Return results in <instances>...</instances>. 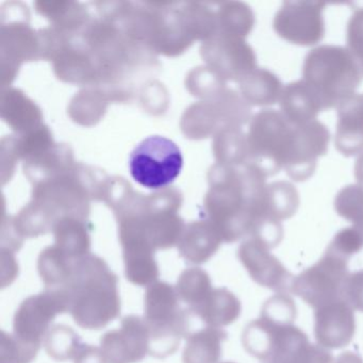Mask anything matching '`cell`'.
Segmentation results:
<instances>
[{
	"label": "cell",
	"mask_w": 363,
	"mask_h": 363,
	"mask_svg": "<svg viewBox=\"0 0 363 363\" xmlns=\"http://www.w3.org/2000/svg\"><path fill=\"white\" fill-rule=\"evenodd\" d=\"M279 105L280 112L295 126L312 122L320 112L325 111L324 105L315 91L303 79L284 86Z\"/></svg>",
	"instance_id": "obj_17"
},
{
	"label": "cell",
	"mask_w": 363,
	"mask_h": 363,
	"mask_svg": "<svg viewBox=\"0 0 363 363\" xmlns=\"http://www.w3.org/2000/svg\"><path fill=\"white\" fill-rule=\"evenodd\" d=\"M211 190L206 199L208 220L225 243L248 237L267 177L254 165L218 164L212 169Z\"/></svg>",
	"instance_id": "obj_1"
},
{
	"label": "cell",
	"mask_w": 363,
	"mask_h": 363,
	"mask_svg": "<svg viewBox=\"0 0 363 363\" xmlns=\"http://www.w3.org/2000/svg\"><path fill=\"white\" fill-rule=\"evenodd\" d=\"M84 344L72 327L63 324L52 326L44 339L46 352L56 361L74 360Z\"/></svg>",
	"instance_id": "obj_27"
},
{
	"label": "cell",
	"mask_w": 363,
	"mask_h": 363,
	"mask_svg": "<svg viewBox=\"0 0 363 363\" xmlns=\"http://www.w3.org/2000/svg\"><path fill=\"white\" fill-rule=\"evenodd\" d=\"M223 363H235V362H230V361H228V362H223Z\"/></svg>",
	"instance_id": "obj_38"
},
{
	"label": "cell",
	"mask_w": 363,
	"mask_h": 363,
	"mask_svg": "<svg viewBox=\"0 0 363 363\" xmlns=\"http://www.w3.org/2000/svg\"><path fill=\"white\" fill-rule=\"evenodd\" d=\"M214 152L220 164L240 167L250 162L247 135L241 127L223 128L214 141Z\"/></svg>",
	"instance_id": "obj_24"
},
{
	"label": "cell",
	"mask_w": 363,
	"mask_h": 363,
	"mask_svg": "<svg viewBox=\"0 0 363 363\" xmlns=\"http://www.w3.org/2000/svg\"><path fill=\"white\" fill-rule=\"evenodd\" d=\"M347 48L359 63L363 62V8L350 16L346 28Z\"/></svg>",
	"instance_id": "obj_31"
},
{
	"label": "cell",
	"mask_w": 363,
	"mask_h": 363,
	"mask_svg": "<svg viewBox=\"0 0 363 363\" xmlns=\"http://www.w3.org/2000/svg\"><path fill=\"white\" fill-rule=\"evenodd\" d=\"M220 35L244 39L254 29V11L247 4L233 1L223 5L218 16Z\"/></svg>",
	"instance_id": "obj_26"
},
{
	"label": "cell",
	"mask_w": 363,
	"mask_h": 363,
	"mask_svg": "<svg viewBox=\"0 0 363 363\" xmlns=\"http://www.w3.org/2000/svg\"><path fill=\"white\" fill-rule=\"evenodd\" d=\"M356 333L354 309L337 299L314 311V337L326 350H339L352 342Z\"/></svg>",
	"instance_id": "obj_14"
},
{
	"label": "cell",
	"mask_w": 363,
	"mask_h": 363,
	"mask_svg": "<svg viewBox=\"0 0 363 363\" xmlns=\"http://www.w3.org/2000/svg\"><path fill=\"white\" fill-rule=\"evenodd\" d=\"M360 65H361V69H362V73H363V62L360 63Z\"/></svg>",
	"instance_id": "obj_37"
},
{
	"label": "cell",
	"mask_w": 363,
	"mask_h": 363,
	"mask_svg": "<svg viewBox=\"0 0 363 363\" xmlns=\"http://www.w3.org/2000/svg\"><path fill=\"white\" fill-rule=\"evenodd\" d=\"M350 259L327 247L322 258L294 278L291 292L314 310L343 298Z\"/></svg>",
	"instance_id": "obj_7"
},
{
	"label": "cell",
	"mask_w": 363,
	"mask_h": 363,
	"mask_svg": "<svg viewBox=\"0 0 363 363\" xmlns=\"http://www.w3.org/2000/svg\"><path fill=\"white\" fill-rule=\"evenodd\" d=\"M343 299L352 309L363 312V269L348 275L344 286Z\"/></svg>",
	"instance_id": "obj_33"
},
{
	"label": "cell",
	"mask_w": 363,
	"mask_h": 363,
	"mask_svg": "<svg viewBox=\"0 0 363 363\" xmlns=\"http://www.w3.org/2000/svg\"><path fill=\"white\" fill-rule=\"evenodd\" d=\"M228 333L222 328L206 326L192 331L186 337L184 363H218L222 356V344Z\"/></svg>",
	"instance_id": "obj_21"
},
{
	"label": "cell",
	"mask_w": 363,
	"mask_h": 363,
	"mask_svg": "<svg viewBox=\"0 0 363 363\" xmlns=\"http://www.w3.org/2000/svg\"><path fill=\"white\" fill-rule=\"evenodd\" d=\"M333 354L326 348L315 344L307 343L293 352L281 363H333Z\"/></svg>",
	"instance_id": "obj_32"
},
{
	"label": "cell",
	"mask_w": 363,
	"mask_h": 363,
	"mask_svg": "<svg viewBox=\"0 0 363 363\" xmlns=\"http://www.w3.org/2000/svg\"><path fill=\"white\" fill-rule=\"evenodd\" d=\"M320 1H284L273 21L278 37L298 46H313L325 37L324 11Z\"/></svg>",
	"instance_id": "obj_9"
},
{
	"label": "cell",
	"mask_w": 363,
	"mask_h": 363,
	"mask_svg": "<svg viewBox=\"0 0 363 363\" xmlns=\"http://www.w3.org/2000/svg\"><path fill=\"white\" fill-rule=\"evenodd\" d=\"M242 97L250 106L269 107L275 105L281 97L284 86L276 74L267 69L257 67L239 82Z\"/></svg>",
	"instance_id": "obj_20"
},
{
	"label": "cell",
	"mask_w": 363,
	"mask_h": 363,
	"mask_svg": "<svg viewBox=\"0 0 363 363\" xmlns=\"http://www.w3.org/2000/svg\"><path fill=\"white\" fill-rule=\"evenodd\" d=\"M241 301L231 291L226 288H216L199 307L190 312L206 326L222 328L235 323L241 315Z\"/></svg>",
	"instance_id": "obj_19"
},
{
	"label": "cell",
	"mask_w": 363,
	"mask_h": 363,
	"mask_svg": "<svg viewBox=\"0 0 363 363\" xmlns=\"http://www.w3.org/2000/svg\"><path fill=\"white\" fill-rule=\"evenodd\" d=\"M335 145L345 157L363 154V94H354L337 106Z\"/></svg>",
	"instance_id": "obj_16"
},
{
	"label": "cell",
	"mask_w": 363,
	"mask_h": 363,
	"mask_svg": "<svg viewBox=\"0 0 363 363\" xmlns=\"http://www.w3.org/2000/svg\"><path fill=\"white\" fill-rule=\"evenodd\" d=\"M362 76L360 63L343 46H318L303 61V80L315 91L325 111L356 94Z\"/></svg>",
	"instance_id": "obj_3"
},
{
	"label": "cell",
	"mask_w": 363,
	"mask_h": 363,
	"mask_svg": "<svg viewBox=\"0 0 363 363\" xmlns=\"http://www.w3.org/2000/svg\"><path fill=\"white\" fill-rule=\"evenodd\" d=\"M238 258L257 284L276 293L291 292L294 276L260 242L247 238L238 250Z\"/></svg>",
	"instance_id": "obj_12"
},
{
	"label": "cell",
	"mask_w": 363,
	"mask_h": 363,
	"mask_svg": "<svg viewBox=\"0 0 363 363\" xmlns=\"http://www.w3.org/2000/svg\"><path fill=\"white\" fill-rule=\"evenodd\" d=\"M108 363H138L150 354V337L144 318L125 316L121 327L108 331L101 339Z\"/></svg>",
	"instance_id": "obj_11"
},
{
	"label": "cell",
	"mask_w": 363,
	"mask_h": 363,
	"mask_svg": "<svg viewBox=\"0 0 363 363\" xmlns=\"http://www.w3.org/2000/svg\"><path fill=\"white\" fill-rule=\"evenodd\" d=\"M354 174L359 186H363V154L360 155L354 163Z\"/></svg>",
	"instance_id": "obj_36"
},
{
	"label": "cell",
	"mask_w": 363,
	"mask_h": 363,
	"mask_svg": "<svg viewBox=\"0 0 363 363\" xmlns=\"http://www.w3.org/2000/svg\"><path fill=\"white\" fill-rule=\"evenodd\" d=\"M362 247V239L354 227L342 229L339 233H335L333 241L328 245V248L333 252L347 259H350V257L360 252Z\"/></svg>",
	"instance_id": "obj_30"
},
{
	"label": "cell",
	"mask_w": 363,
	"mask_h": 363,
	"mask_svg": "<svg viewBox=\"0 0 363 363\" xmlns=\"http://www.w3.org/2000/svg\"><path fill=\"white\" fill-rule=\"evenodd\" d=\"M293 126L277 110L264 109L252 116L248 129L250 164L265 177L277 175L284 169Z\"/></svg>",
	"instance_id": "obj_5"
},
{
	"label": "cell",
	"mask_w": 363,
	"mask_h": 363,
	"mask_svg": "<svg viewBox=\"0 0 363 363\" xmlns=\"http://www.w3.org/2000/svg\"><path fill=\"white\" fill-rule=\"evenodd\" d=\"M74 363H108V361L101 347L84 343Z\"/></svg>",
	"instance_id": "obj_34"
},
{
	"label": "cell",
	"mask_w": 363,
	"mask_h": 363,
	"mask_svg": "<svg viewBox=\"0 0 363 363\" xmlns=\"http://www.w3.org/2000/svg\"><path fill=\"white\" fill-rule=\"evenodd\" d=\"M55 245L73 259L90 254L91 238L86 220L63 218L56 223L54 229Z\"/></svg>",
	"instance_id": "obj_22"
},
{
	"label": "cell",
	"mask_w": 363,
	"mask_h": 363,
	"mask_svg": "<svg viewBox=\"0 0 363 363\" xmlns=\"http://www.w3.org/2000/svg\"><path fill=\"white\" fill-rule=\"evenodd\" d=\"M205 58L223 80L239 82L257 69V57L245 40L218 35L205 48Z\"/></svg>",
	"instance_id": "obj_13"
},
{
	"label": "cell",
	"mask_w": 363,
	"mask_h": 363,
	"mask_svg": "<svg viewBox=\"0 0 363 363\" xmlns=\"http://www.w3.org/2000/svg\"><path fill=\"white\" fill-rule=\"evenodd\" d=\"M67 313V303L60 291L44 290L21 303L14 314L13 335L21 341L40 346L59 314Z\"/></svg>",
	"instance_id": "obj_8"
},
{
	"label": "cell",
	"mask_w": 363,
	"mask_h": 363,
	"mask_svg": "<svg viewBox=\"0 0 363 363\" xmlns=\"http://www.w3.org/2000/svg\"><path fill=\"white\" fill-rule=\"evenodd\" d=\"M176 286L157 281L144 295V320L150 331V354L157 359L172 356L180 342L192 333L194 316L182 307Z\"/></svg>",
	"instance_id": "obj_4"
},
{
	"label": "cell",
	"mask_w": 363,
	"mask_h": 363,
	"mask_svg": "<svg viewBox=\"0 0 363 363\" xmlns=\"http://www.w3.org/2000/svg\"><path fill=\"white\" fill-rule=\"evenodd\" d=\"M299 203L298 191L291 182L279 180L267 184L257 203L252 228L261 222L289 220L296 213Z\"/></svg>",
	"instance_id": "obj_15"
},
{
	"label": "cell",
	"mask_w": 363,
	"mask_h": 363,
	"mask_svg": "<svg viewBox=\"0 0 363 363\" xmlns=\"http://www.w3.org/2000/svg\"><path fill=\"white\" fill-rule=\"evenodd\" d=\"M75 260L56 245L42 250L38 259V272L46 290H60L65 286Z\"/></svg>",
	"instance_id": "obj_23"
},
{
	"label": "cell",
	"mask_w": 363,
	"mask_h": 363,
	"mask_svg": "<svg viewBox=\"0 0 363 363\" xmlns=\"http://www.w3.org/2000/svg\"><path fill=\"white\" fill-rule=\"evenodd\" d=\"M329 142L330 131L320 121L294 125L284 164L289 177L297 182L310 179L315 172L318 158L328 152Z\"/></svg>",
	"instance_id": "obj_10"
},
{
	"label": "cell",
	"mask_w": 363,
	"mask_h": 363,
	"mask_svg": "<svg viewBox=\"0 0 363 363\" xmlns=\"http://www.w3.org/2000/svg\"><path fill=\"white\" fill-rule=\"evenodd\" d=\"M74 322L99 330L121 314L118 278L104 259L88 254L74 261L71 276L60 289Z\"/></svg>",
	"instance_id": "obj_2"
},
{
	"label": "cell",
	"mask_w": 363,
	"mask_h": 363,
	"mask_svg": "<svg viewBox=\"0 0 363 363\" xmlns=\"http://www.w3.org/2000/svg\"><path fill=\"white\" fill-rule=\"evenodd\" d=\"M335 210L337 216L352 223L363 242V186L348 184L335 195Z\"/></svg>",
	"instance_id": "obj_28"
},
{
	"label": "cell",
	"mask_w": 363,
	"mask_h": 363,
	"mask_svg": "<svg viewBox=\"0 0 363 363\" xmlns=\"http://www.w3.org/2000/svg\"><path fill=\"white\" fill-rule=\"evenodd\" d=\"M176 290L182 303H186L191 311L207 298L213 288L207 272L199 267H190L180 274Z\"/></svg>",
	"instance_id": "obj_25"
},
{
	"label": "cell",
	"mask_w": 363,
	"mask_h": 363,
	"mask_svg": "<svg viewBox=\"0 0 363 363\" xmlns=\"http://www.w3.org/2000/svg\"><path fill=\"white\" fill-rule=\"evenodd\" d=\"M223 243L218 229L209 220L194 222L184 228L178 243L180 257L189 264H203L216 255Z\"/></svg>",
	"instance_id": "obj_18"
},
{
	"label": "cell",
	"mask_w": 363,
	"mask_h": 363,
	"mask_svg": "<svg viewBox=\"0 0 363 363\" xmlns=\"http://www.w3.org/2000/svg\"><path fill=\"white\" fill-rule=\"evenodd\" d=\"M184 157L177 144L160 135L143 140L129 157L135 182L150 190L167 188L182 173Z\"/></svg>",
	"instance_id": "obj_6"
},
{
	"label": "cell",
	"mask_w": 363,
	"mask_h": 363,
	"mask_svg": "<svg viewBox=\"0 0 363 363\" xmlns=\"http://www.w3.org/2000/svg\"><path fill=\"white\" fill-rule=\"evenodd\" d=\"M335 363H363V359L356 352H345L337 357Z\"/></svg>",
	"instance_id": "obj_35"
},
{
	"label": "cell",
	"mask_w": 363,
	"mask_h": 363,
	"mask_svg": "<svg viewBox=\"0 0 363 363\" xmlns=\"http://www.w3.org/2000/svg\"><path fill=\"white\" fill-rule=\"evenodd\" d=\"M40 348V346L21 341L13 333L3 331L1 363H31L37 357Z\"/></svg>",
	"instance_id": "obj_29"
}]
</instances>
